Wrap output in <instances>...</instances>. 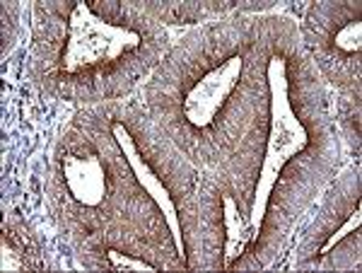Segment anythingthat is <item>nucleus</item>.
Listing matches in <instances>:
<instances>
[{
  "label": "nucleus",
  "instance_id": "f257e3e1",
  "mask_svg": "<svg viewBox=\"0 0 362 273\" xmlns=\"http://www.w3.org/2000/svg\"><path fill=\"white\" fill-rule=\"evenodd\" d=\"M239 73H242V61L239 58H230L223 68L213 71L203 80L201 85L191 92L189 102H186V114L196 121V124L206 126L213 114L218 112V107L223 104L227 92L232 90V85L237 83Z\"/></svg>",
  "mask_w": 362,
  "mask_h": 273
},
{
  "label": "nucleus",
  "instance_id": "7ed1b4c3",
  "mask_svg": "<svg viewBox=\"0 0 362 273\" xmlns=\"http://www.w3.org/2000/svg\"><path fill=\"white\" fill-rule=\"evenodd\" d=\"M116 138H119V145H121V150H124V155H126L128 165H131L133 170H136L138 179H140V184H143V187L150 191V196H153V199H155L157 203H160V208H162V213H165V218H167L169 228H172V237H174V242H177L179 252H184V240H181V223H179L177 211H174V203L169 201L167 189L162 187L160 182H157L155 172L150 170L148 162H145V160L138 155V150H136V145H133L131 136H128V133H124L121 129H116Z\"/></svg>",
  "mask_w": 362,
  "mask_h": 273
},
{
  "label": "nucleus",
  "instance_id": "f03ea898",
  "mask_svg": "<svg viewBox=\"0 0 362 273\" xmlns=\"http://www.w3.org/2000/svg\"><path fill=\"white\" fill-rule=\"evenodd\" d=\"M63 177L66 187L78 203L83 206H97L107 191V174L104 165L92 153H73L63 162Z\"/></svg>",
  "mask_w": 362,
  "mask_h": 273
},
{
  "label": "nucleus",
  "instance_id": "20e7f679",
  "mask_svg": "<svg viewBox=\"0 0 362 273\" xmlns=\"http://www.w3.org/2000/svg\"><path fill=\"white\" fill-rule=\"evenodd\" d=\"M107 257L112 259L114 269H124V271H153L155 269V266L145 264V261H136V259L126 257V254H119V252H109Z\"/></svg>",
  "mask_w": 362,
  "mask_h": 273
}]
</instances>
